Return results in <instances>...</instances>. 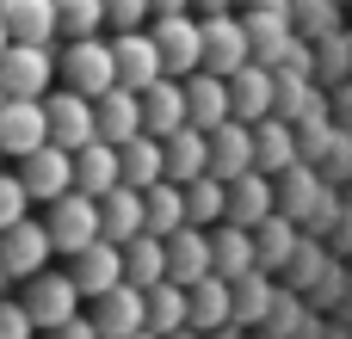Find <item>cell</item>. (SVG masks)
I'll list each match as a JSON object with an SVG mask.
<instances>
[{"label":"cell","instance_id":"18","mask_svg":"<svg viewBox=\"0 0 352 339\" xmlns=\"http://www.w3.org/2000/svg\"><path fill=\"white\" fill-rule=\"evenodd\" d=\"M217 272V259H210V229H179V235H167V278L173 284H198V278H210Z\"/></svg>","mask_w":352,"mask_h":339},{"label":"cell","instance_id":"9","mask_svg":"<svg viewBox=\"0 0 352 339\" xmlns=\"http://www.w3.org/2000/svg\"><path fill=\"white\" fill-rule=\"evenodd\" d=\"M87 315H93L99 339H136L142 327H148V303H142V290H136V284H111L105 296H93V303H87Z\"/></svg>","mask_w":352,"mask_h":339},{"label":"cell","instance_id":"25","mask_svg":"<svg viewBox=\"0 0 352 339\" xmlns=\"http://www.w3.org/2000/svg\"><path fill=\"white\" fill-rule=\"evenodd\" d=\"M254 167L260 173H291L297 167V124H285V117H260L254 124Z\"/></svg>","mask_w":352,"mask_h":339},{"label":"cell","instance_id":"15","mask_svg":"<svg viewBox=\"0 0 352 339\" xmlns=\"http://www.w3.org/2000/svg\"><path fill=\"white\" fill-rule=\"evenodd\" d=\"M93 124H99V142H111V148L136 142L142 136V93H130V86L99 93L93 99Z\"/></svg>","mask_w":352,"mask_h":339},{"label":"cell","instance_id":"5","mask_svg":"<svg viewBox=\"0 0 352 339\" xmlns=\"http://www.w3.org/2000/svg\"><path fill=\"white\" fill-rule=\"evenodd\" d=\"M56 80V49L50 43H12L0 56V99H43Z\"/></svg>","mask_w":352,"mask_h":339},{"label":"cell","instance_id":"19","mask_svg":"<svg viewBox=\"0 0 352 339\" xmlns=\"http://www.w3.org/2000/svg\"><path fill=\"white\" fill-rule=\"evenodd\" d=\"M272 93H278V74H272L266 62H248L241 74H229V105H235L241 124L272 117Z\"/></svg>","mask_w":352,"mask_h":339},{"label":"cell","instance_id":"40","mask_svg":"<svg viewBox=\"0 0 352 339\" xmlns=\"http://www.w3.org/2000/svg\"><path fill=\"white\" fill-rule=\"evenodd\" d=\"M0 339H37V321H31L25 303H6L0 296Z\"/></svg>","mask_w":352,"mask_h":339},{"label":"cell","instance_id":"32","mask_svg":"<svg viewBox=\"0 0 352 339\" xmlns=\"http://www.w3.org/2000/svg\"><path fill=\"white\" fill-rule=\"evenodd\" d=\"M142 216H148V235H179L186 229V185H173V179H161V185H148L142 191Z\"/></svg>","mask_w":352,"mask_h":339},{"label":"cell","instance_id":"27","mask_svg":"<svg viewBox=\"0 0 352 339\" xmlns=\"http://www.w3.org/2000/svg\"><path fill=\"white\" fill-rule=\"evenodd\" d=\"M142 303H148V334L173 339L192 327V290L186 284H173V278H161L155 290H142Z\"/></svg>","mask_w":352,"mask_h":339},{"label":"cell","instance_id":"13","mask_svg":"<svg viewBox=\"0 0 352 339\" xmlns=\"http://www.w3.org/2000/svg\"><path fill=\"white\" fill-rule=\"evenodd\" d=\"M111 62H118V86H130V93H148V86L167 74L148 31H118V37H111Z\"/></svg>","mask_w":352,"mask_h":339},{"label":"cell","instance_id":"45","mask_svg":"<svg viewBox=\"0 0 352 339\" xmlns=\"http://www.w3.org/2000/svg\"><path fill=\"white\" fill-rule=\"evenodd\" d=\"M6 284H12V278H6V266H0V296H6Z\"/></svg>","mask_w":352,"mask_h":339},{"label":"cell","instance_id":"31","mask_svg":"<svg viewBox=\"0 0 352 339\" xmlns=\"http://www.w3.org/2000/svg\"><path fill=\"white\" fill-rule=\"evenodd\" d=\"M161 278H167V241H161V235H136V241H124V284L155 290Z\"/></svg>","mask_w":352,"mask_h":339},{"label":"cell","instance_id":"1","mask_svg":"<svg viewBox=\"0 0 352 339\" xmlns=\"http://www.w3.org/2000/svg\"><path fill=\"white\" fill-rule=\"evenodd\" d=\"M43 222H50V241H56L62 259L87 253L93 241H105V229H99V198H87V191H62L56 204H43Z\"/></svg>","mask_w":352,"mask_h":339},{"label":"cell","instance_id":"36","mask_svg":"<svg viewBox=\"0 0 352 339\" xmlns=\"http://www.w3.org/2000/svg\"><path fill=\"white\" fill-rule=\"evenodd\" d=\"M105 25V0H56V31L74 43V37H99Z\"/></svg>","mask_w":352,"mask_h":339},{"label":"cell","instance_id":"29","mask_svg":"<svg viewBox=\"0 0 352 339\" xmlns=\"http://www.w3.org/2000/svg\"><path fill=\"white\" fill-rule=\"evenodd\" d=\"M204 173H210V136L192 130V124L173 130V136H167V179H173V185H192V179H204Z\"/></svg>","mask_w":352,"mask_h":339},{"label":"cell","instance_id":"35","mask_svg":"<svg viewBox=\"0 0 352 339\" xmlns=\"http://www.w3.org/2000/svg\"><path fill=\"white\" fill-rule=\"evenodd\" d=\"M266 309H272V278L254 266L248 278H235V327H254V321H266Z\"/></svg>","mask_w":352,"mask_h":339},{"label":"cell","instance_id":"46","mask_svg":"<svg viewBox=\"0 0 352 339\" xmlns=\"http://www.w3.org/2000/svg\"><path fill=\"white\" fill-rule=\"evenodd\" d=\"M217 339H241V334H235V327H223V334H217Z\"/></svg>","mask_w":352,"mask_h":339},{"label":"cell","instance_id":"42","mask_svg":"<svg viewBox=\"0 0 352 339\" xmlns=\"http://www.w3.org/2000/svg\"><path fill=\"white\" fill-rule=\"evenodd\" d=\"M148 12L161 19V12H192V0H148Z\"/></svg>","mask_w":352,"mask_h":339},{"label":"cell","instance_id":"7","mask_svg":"<svg viewBox=\"0 0 352 339\" xmlns=\"http://www.w3.org/2000/svg\"><path fill=\"white\" fill-rule=\"evenodd\" d=\"M19 303L31 309L37 334H50V327H62V321H74V315L87 309V296L74 290L68 272H37V278H25V296H19Z\"/></svg>","mask_w":352,"mask_h":339},{"label":"cell","instance_id":"47","mask_svg":"<svg viewBox=\"0 0 352 339\" xmlns=\"http://www.w3.org/2000/svg\"><path fill=\"white\" fill-rule=\"evenodd\" d=\"M173 339H204V334H192V327H186V334H173Z\"/></svg>","mask_w":352,"mask_h":339},{"label":"cell","instance_id":"34","mask_svg":"<svg viewBox=\"0 0 352 339\" xmlns=\"http://www.w3.org/2000/svg\"><path fill=\"white\" fill-rule=\"evenodd\" d=\"M254 247H260V272L291 266V253H297V222H291L285 210H272V216L254 229Z\"/></svg>","mask_w":352,"mask_h":339},{"label":"cell","instance_id":"49","mask_svg":"<svg viewBox=\"0 0 352 339\" xmlns=\"http://www.w3.org/2000/svg\"><path fill=\"white\" fill-rule=\"evenodd\" d=\"M241 6H266V0H241Z\"/></svg>","mask_w":352,"mask_h":339},{"label":"cell","instance_id":"22","mask_svg":"<svg viewBox=\"0 0 352 339\" xmlns=\"http://www.w3.org/2000/svg\"><path fill=\"white\" fill-rule=\"evenodd\" d=\"M278 210V185H272V173H241L235 185H229V216L223 222H241V229H260L266 216Z\"/></svg>","mask_w":352,"mask_h":339},{"label":"cell","instance_id":"8","mask_svg":"<svg viewBox=\"0 0 352 339\" xmlns=\"http://www.w3.org/2000/svg\"><path fill=\"white\" fill-rule=\"evenodd\" d=\"M43 111H50V142L56 148H87L93 136H99V124H93V99L87 93H74V86H56V93H43Z\"/></svg>","mask_w":352,"mask_h":339},{"label":"cell","instance_id":"41","mask_svg":"<svg viewBox=\"0 0 352 339\" xmlns=\"http://www.w3.org/2000/svg\"><path fill=\"white\" fill-rule=\"evenodd\" d=\"M43 339H99V327H93V315L80 309L74 321H62V327H50V334H43Z\"/></svg>","mask_w":352,"mask_h":339},{"label":"cell","instance_id":"14","mask_svg":"<svg viewBox=\"0 0 352 339\" xmlns=\"http://www.w3.org/2000/svg\"><path fill=\"white\" fill-rule=\"evenodd\" d=\"M186 117H192V130H223L229 117H235V105H229V80L223 74H210V68H198V74H186Z\"/></svg>","mask_w":352,"mask_h":339},{"label":"cell","instance_id":"48","mask_svg":"<svg viewBox=\"0 0 352 339\" xmlns=\"http://www.w3.org/2000/svg\"><path fill=\"white\" fill-rule=\"evenodd\" d=\"M136 339H161V334H148V327H142V334H136Z\"/></svg>","mask_w":352,"mask_h":339},{"label":"cell","instance_id":"28","mask_svg":"<svg viewBox=\"0 0 352 339\" xmlns=\"http://www.w3.org/2000/svg\"><path fill=\"white\" fill-rule=\"evenodd\" d=\"M0 19L12 43H56V0H0Z\"/></svg>","mask_w":352,"mask_h":339},{"label":"cell","instance_id":"12","mask_svg":"<svg viewBox=\"0 0 352 339\" xmlns=\"http://www.w3.org/2000/svg\"><path fill=\"white\" fill-rule=\"evenodd\" d=\"M241 19H248L254 62H266V68H285V62H291V49H297V37H291V12H285L278 0H266V6H254V12H241Z\"/></svg>","mask_w":352,"mask_h":339},{"label":"cell","instance_id":"4","mask_svg":"<svg viewBox=\"0 0 352 339\" xmlns=\"http://www.w3.org/2000/svg\"><path fill=\"white\" fill-rule=\"evenodd\" d=\"M50 259H56V241H50V222L43 216H25V222H12V229H0V266H6V278H37V272H50Z\"/></svg>","mask_w":352,"mask_h":339},{"label":"cell","instance_id":"17","mask_svg":"<svg viewBox=\"0 0 352 339\" xmlns=\"http://www.w3.org/2000/svg\"><path fill=\"white\" fill-rule=\"evenodd\" d=\"M210 173L223 185H235L241 173H254V124L229 117L223 130H210Z\"/></svg>","mask_w":352,"mask_h":339},{"label":"cell","instance_id":"3","mask_svg":"<svg viewBox=\"0 0 352 339\" xmlns=\"http://www.w3.org/2000/svg\"><path fill=\"white\" fill-rule=\"evenodd\" d=\"M148 37H155L161 68H167L173 80H186V74H198V68H204V31H198V19H192V12H161V19L148 25Z\"/></svg>","mask_w":352,"mask_h":339},{"label":"cell","instance_id":"44","mask_svg":"<svg viewBox=\"0 0 352 339\" xmlns=\"http://www.w3.org/2000/svg\"><path fill=\"white\" fill-rule=\"evenodd\" d=\"M6 49H12V31H6V19H0V56H6Z\"/></svg>","mask_w":352,"mask_h":339},{"label":"cell","instance_id":"26","mask_svg":"<svg viewBox=\"0 0 352 339\" xmlns=\"http://www.w3.org/2000/svg\"><path fill=\"white\" fill-rule=\"evenodd\" d=\"M99 229H105V241H136V235H148V216H142V191L136 185H118V191H105L99 198Z\"/></svg>","mask_w":352,"mask_h":339},{"label":"cell","instance_id":"37","mask_svg":"<svg viewBox=\"0 0 352 339\" xmlns=\"http://www.w3.org/2000/svg\"><path fill=\"white\" fill-rule=\"evenodd\" d=\"M309 204H316V179L303 173V167H291V173H278V210L297 222V216H309Z\"/></svg>","mask_w":352,"mask_h":339},{"label":"cell","instance_id":"10","mask_svg":"<svg viewBox=\"0 0 352 339\" xmlns=\"http://www.w3.org/2000/svg\"><path fill=\"white\" fill-rule=\"evenodd\" d=\"M50 142V111H43V99H0V148L12 154V161H25V154H37Z\"/></svg>","mask_w":352,"mask_h":339},{"label":"cell","instance_id":"50","mask_svg":"<svg viewBox=\"0 0 352 339\" xmlns=\"http://www.w3.org/2000/svg\"><path fill=\"white\" fill-rule=\"evenodd\" d=\"M0 154H6V148H0Z\"/></svg>","mask_w":352,"mask_h":339},{"label":"cell","instance_id":"33","mask_svg":"<svg viewBox=\"0 0 352 339\" xmlns=\"http://www.w3.org/2000/svg\"><path fill=\"white\" fill-rule=\"evenodd\" d=\"M223 216H229V185H223L217 173L192 179V185H186V222H192V229H217Z\"/></svg>","mask_w":352,"mask_h":339},{"label":"cell","instance_id":"2","mask_svg":"<svg viewBox=\"0 0 352 339\" xmlns=\"http://www.w3.org/2000/svg\"><path fill=\"white\" fill-rule=\"evenodd\" d=\"M56 80H62V86H74V93H87V99L111 93V86H118L111 43H105V37H74V43L56 56Z\"/></svg>","mask_w":352,"mask_h":339},{"label":"cell","instance_id":"21","mask_svg":"<svg viewBox=\"0 0 352 339\" xmlns=\"http://www.w3.org/2000/svg\"><path fill=\"white\" fill-rule=\"evenodd\" d=\"M124 185V161H118V148L111 142H87V148H74V191H87V198H105V191H118Z\"/></svg>","mask_w":352,"mask_h":339},{"label":"cell","instance_id":"24","mask_svg":"<svg viewBox=\"0 0 352 339\" xmlns=\"http://www.w3.org/2000/svg\"><path fill=\"white\" fill-rule=\"evenodd\" d=\"M223 327H235V284L210 272L192 284V334H223Z\"/></svg>","mask_w":352,"mask_h":339},{"label":"cell","instance_id":"16","mask_svg":"<svg viewBox=\"0 0 352 339\" xmlns=\"http://www.w3.org/2000/svg\"><path fill=\"white\" fill-rule=\"evenodd\" d=\"M68 278H74V290H80L87 303L105 296L111 284H124V247H118V241H93L87 253L68 259Z\"/></svg>","mask_w":352,"mask_h":339},{"label":"cell","instance_id":"6","mask_svg":"<svg viewBox=\"0 0 352 339\" xmlns=\"http://www.w3.org/2000/svg\"><path fill=\"white\" fill-rule=\"evenodd\" d=\"M198 31H204V68L210 74H241L248 62H254V43H248V19H235V12H204L198 19Z\"/></svg>","mask_w":352,"mask_h":339},{"label":"cell","instance_id":"39","mask_svg":"<svg viewBox=\"0 0 352 339\" xmlns=\"http://www.w3.org/2000/svg\"><path fill=\"white\" fill-rule=\"evenodd\" d=\"M142 19H155L148 0H105V25L111 31H142Z\"/></svg>","mask_w":352,"mask_h":339},{"label":"cell","instance_id":"20","mask_svg":"<svg viewBox=\"0 0 352 339\" xmlns=\"http://www.w3.org/2000/svg\"><path fill=\"white\" fill-rule=\"evenodd\" d=\"M192 117H186V80H173V74H161L148 93H142V130L148 136H173V130H186Z\"/></svg>","mask_w":352,"mask_h":339},{"label":"cell","instance_id":"11","mask_svg":"<svg viewBox=\"0 0 352 339\" xmlns=\"http://www.w3.org/2000/svg\"><path fill=\"white\" fill-rule=\"evenodd\" d=\"M19 179H25V191H31V204H56L62 191H74V154L56 148V142H43L37 154L19 161Z\"/></svg>","mask_w":352,"mask_h":339},{"label":"cell","instance_id":"23","mask_svg":"<svg viewBox=\"0 0 352 339\" xmlns=\"http://www.w3.org/2000/svg\"><path fill=\"white\" fill-rule=\"evenodd\" d=\"M210 259H217V278H248L254 266H260V247H254V229H241V222H217L210 229Z\"/></svg>","mask_w":352,"mask_h":339},{"label":"cell","instance_id":"38","mask_svg":"<svg viewBox=\"0 0 352 339\" xmlns=\"http://www.w3.org/2000/svg\"><path fill=\"white\" fill-rule=\"evenodd\" d=\"M25 216H31V191H25V179H19V173H0V229L25 222Z\"/></svg>","mask_w":352,"mask_h":339},{"label":"cell","instance_id":"43","mask_svg":"<svg viewBox=\"0 0 352 339\" xmlns=\"http://www.w3.org/2000/svg\"><path fill=\"white\" fill-rule=\"evenodd\" d=\"M192 12L204 19V12H235V0H192Z\"/></svg>","mask_w":352,"mask_h":339},{"label":"cell","instance_id":"30","mask_svg":"<svg viewBox=\"0 0 352 339\" xmlns=\"http://www.w3.org/2000/svg\"><path fill=\"white\" fill-rule=\"evenodd\" d=\"M118 161H124V185H136V191H148V185H161L167 179V142L161 136H136V142H124L118 148Z\"/></svg>","mask_w":352,"mask_h":339}]
</instances>
